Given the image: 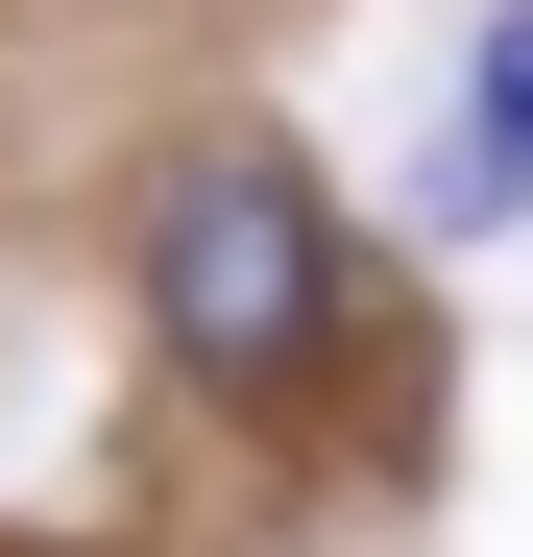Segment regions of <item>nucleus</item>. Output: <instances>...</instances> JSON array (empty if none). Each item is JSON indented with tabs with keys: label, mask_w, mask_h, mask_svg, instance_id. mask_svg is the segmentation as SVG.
<instances>
[{
	"label": "nucleus",
	"mask_w": 533,
	"mask_h": 557,
	"mask_svg": "<svg viewBox=\"0 0 533 557\" xmlns=\"http://www.w3.org/2000/svg\"><path fill=\"white\" fill-rule=\"evenodd\" d=\"M146 339L195 363L219 412L315 388V339H339V195L292 146H170L146 170Z\"/></svg>",
	"instance_id": "f257e3e1"
},
{
	"label": "nucleus",
	"mask_w": 533,
	"mask_h": 557,
	"mask_svg": "<svg viewBox=\"0 0 533 557\" xmlns=\"http://www.w3.org/2000/svg\"><path fill=\"white\" fill-rule=\"evenodd\" d=\"M485 170H509V195H533V0H509V25H485Z\"/></svg>",
	"instance_id": "f03ea898"
}]
</instances>
